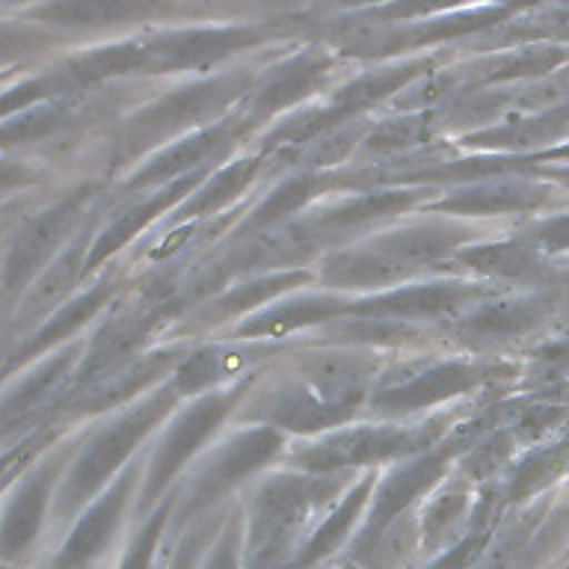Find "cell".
I'll use <instances>...</instances> for the list:
<instances>
[{
  "mask_svg": "<svg viewBox=\"0 0 569 569\" xmlns=\"http://www.w3.org/2000/svg\"><path fill=\"white\" fill-rule=\"evenodd\" d=\"M122 505V492H113V496L107 498L104 505L96 507V513L89 516L87 522L80 525L78 533H74V540H69V549L62 555V563L71 567V563H78V560L89 558L92 551L104 542V537L110 533V525L116 519V510Z\"/></svg>",
  "mask_w": 569,
  "mask_h": 569,
  "instance_id": "obj_2",
  "label": "cell"
},
{
  "mask_svg": "<svg viewBox=\"0 0 569 569\" xmlns=\"http://www.w3.org/2000/svg\"><path fill=\"white\" fill-rule=\"evenodd\" d=\"M466 382H469V373L462 368H442V371H433L430 377H421L418 382H412L407 391H391L389 400L398 403V407H416V403H425V400L442 398V395L460 389Z\"/></svg>",
  "mask_w": 569,
  "mask_h": 569,
  "instance_id": "obj_3",
  "label": "cell"
},
{
  "mask_svg": "<svg viewBox=\"0 0 569 569\" xmlns=\"http://www.w3.org/2000/svg\"><path fill=\"white\" fill-rule=\"evenodd\" d=\"M220 412H222V403H211V407L196 409L193 416L187 418L184 425L178 427L176 433H172L169 445H163V457H160L158 471H154V478H158V480L169 478V471L176 469L178 462L184 460L187 451H193L196 445H199L204 439V433H208V430H211V427L217 425V418H220Z\"/></svg>",
  "mask_w": 569,
  "mask_h": 569,
  "instance_id": "obj_1",
  "label": "cell"
},
{
  "mask_svg": "<svg viewBox=\"0 0 569 569\" xmlns=\"http://www.w3.org/2000/svg\"><path fill=\"white\" fill-rule=\"evenodd\" d=\"M208 569H234V560H231V551L222 549L220 555H217V560H213L211 567Z\"/></svg>",
  "mask_w": 569,
  "mask_h": 569,
  "instance_id": "obj_4",
  "label": "cell"
}]
</instances>
